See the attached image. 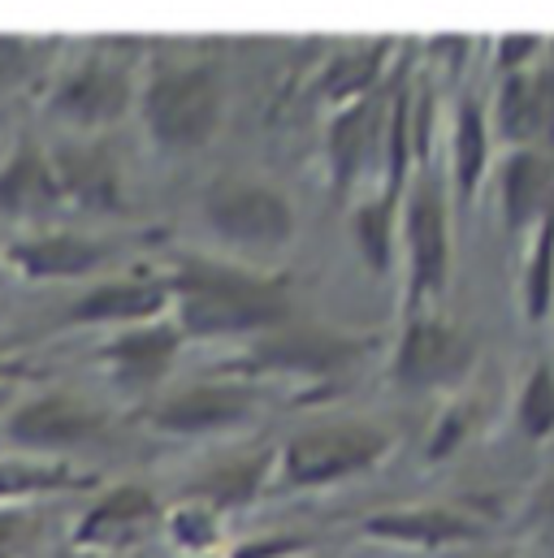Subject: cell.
Returning <instances> with one entry per match:
<instances>
[{"label": "cell", "instance_id": "cell-18", "mask_svg": "<svg viewBox=\"0 0 554 558\" xmlns=\"http://www.w3.org/2000/svg\"><path fill=\"white\" fill-rule=\"evenodd\" d=\"M178 347H182V333L173 325H143V329H127L122 338L105 342L100 360L113 368L122 386H152L156 377H165Z\"/></svg>", "mask_w": 554, "mask_h": 558}, {"label": "cell", "instance_id": "cell-23", "mask_svg": "<svg viewBox=\"0 0 554 558\" xmlns=\"http://www.w3.org/2000/svg\"><path fill=\"white\" fill-rule=\"evenodd\" d=\"M395 195H377V199H364L360 208H356V243H360V252H364V260L377 269V274H386L390 269V260H395Z\"/></svg>", "mask_w": 554, "mask_h": 558}, {"label": "cell", "instance_id": "cell-31", "mask_svg": "<svg viewBox=\"0 0 554 558\" xmlns=\"http://www.w3.org/2000/svg\"><path fill=\"white\" fill-rule=\"evenodd\" d=\"M303 542H294V537H286V542H265V546H248V550H239L234 558H277V555H290V550H299Z\"/></svg>", "mask_w": 554, "mask_h": 558}, {"label": "cell", "instance_id": "cell-5", "mask_svg": "<svg viewBox=\"0 0 554 558\" xmlns=\"http://www.w3.org/2000/svg\"><path fill=\"white\" fill-rule=\"evenodd\" d=\"M369 351V338L325 325H277L261 333V342L248 351L243 368L256 373H294V377H329L351 368Z\"/></svg>", "mask_w": 554, "mask_h": 558}, {"label": "cell", "instance_id": "cell-17", "mask_svg": "<svg viewBox=\"0 0 554 558\" xmlns=\"http://www.w3.org/2000/svg\"><path fill=\"white\" fill-rule=\"evenodd\" d=\"M61 204V186L52 173V160L39 147H17L4 165H0V213L4 217H48Z\"/></svg>", "mask_w": 554, "mask_h": 558}, {"label": "cell", "instance_id": "cell-2", "mask_svg": "<svg viewBox=\"0 0 554 558\" xmlns=\"http://www.w3.org/2000/svg\"><path fill=\"white\" fill-rule=\"evenodd\" d=\"M138 113L147 135L169 151H191L217 135L226 113V83L217 65H169L160 70L143 96Z\"/></svg>", "mask_w": 554, "mask_h": 558}, {"label": "cell", "instance_id": "cell-25", "mask_svg": "<svg viewBox=\"0 0 554 558\" xmlns=\"http://www.w3.org/2000/svg\"><path fill=\"white\" fill-rule=\"evenodd\" d=\"M516 420H520L525 437H533V441H542V437L554 433V368L551 364H542V368H533V373L525 377L520 403H516Z\"/></svg>", "mask_w": 554, "mask_h": 558}, {"label": "cell", "instance_id": "cell-13", "mask_svg": "<svg viewBox=\"0 0 554 558\" xmlns=\"http://www.w3.org/2000/svg\"><path fill=\"white\" fill-rule=\"evenodd\" d=\"M382 140H386V100L377 92L338 109L329 126V169L338 191H347L364 173V165L382 151Z\"/></svg>", "mask_w": 554, "mask_h": 558}, {"label": "cell", "instance_id": "cell-26", "mask_svg": "<svg viewBox=\"0 0 554 558\" xmlns=\"http://www.w3.org/2000/svg\"><path fill=\"white\" fill-rule=\"evenodd\" d=\"M261 476H265V463H256V459H248V463H221L217 472H208V476L200 481V494H204L208 502L234 507V502H248V498L256 494Z\"/></svg>", "mask_w": 554, "mask_h": 558}, {"label": "cell", "instance_id": "cell-11", "mask_svg": "<svg viewBox=\"0 0 554 558\" xmlns=\"http://www.w3.org/2000/svg\"><path fill=\"white\" fill-rule=\"evenodd\" d=\"M498 199H503V221L511 234L538 230L542 217L554 208V160L542 147H516L503 165V182H498Z\"/></svg>", "mask_w": 554, "mask_h": 558}, {"label": "cell", "instance_id": "cell-29", "mask_svg": "<svg viewBox=\"0 0 554 558\" xmlns=\"http://www.w3.org/2000/svg\"><path fill=\"white\" fill-rule=\"evenodd\" d=\"M468 428H472V412L468 408H455V412H446L442 424H437V437L429 441V459H442V454H450L463 437H468Z\"/></svg>", "mask_w": 554, "mask_h": 558}, {"label": "cell", "instance_id": "cell-30", "mask_svg": "<svg viewBox=\"0 0 554 558\" xmlns=\"http://www.w3.org/2000/svg\"><path fill=\"white\" fill-rule=\"evenodd\" d=\"M538 48H542L538 35H507V39H498V65L507 74H516V70H525V61L538 57Z\"/></svg>", "mask_w": 554, "mask_h": 558}, {"label": "cell", "instance_id": "cell-12", "mask_svg": "<svg viewBox=\"0 0 554 558\" xmlns=\"http://www.w3.org/2000/svg\"><path fill=\"white\" fill-rule=\"evenodd\" d=\"M160 524V507L147 489L122 485L113 494H105L79 524L74 542L79 546H96V550H118V546H135L143 537H152V529Z\"/></svg>", "mask_w": 554, "mask_h": 558}, {"label": "cell", "instance_id": "cell-22", "mask_svg": "<svg viewBox=\"0 0 554 558\" xmlns=\"http://www.w3.org/2000/svg\"><path fill=\"white\" fill-rule=\"evenodd\" d=\"M490 165V126L477 100H463L455 113V135H450V169H455V186L459 195H472L481 173Z\"/></svg>", "mask_w": 554, "mask_h": 558}, {"label": "cell", "instance_id": "cell-16", "mask_svg": "<svg viewBox=\"0 0 554 558\" xmlns=\"http://www.w3.org/2000/svg\"><path fill=\"white\" fill-rule=\"evenodd\" d=\"M105 256H109V247L100 239H87L74 230L31 234V239H17L9 247V260L31 278H83V274L100 269Z\"/></svg>", "mask_w": 554, "mask_h": 558}, {"label": "cell", "instance_id": "cell-20", "mask_svg": "<svg viewBox=\"0 0 554 558\" xmlns=\"http://www.w3.org/2000/svg\"><path fill=\"white\" fill-rule=\"evenodd\" d=\"M386 39L369 44V48H356V52H338L329 61V70L321 74V96L334 100V105H356L364 96L377 92L382 83V70H386Z\"/></svg>", "mask_w": 554, "mask_h": 558}, {"label": "cell", "instance_id": "cell-10", "mask_svg": "<svg viewBox=\"0 0 554 558\" xmlns=\"http://www.w3.org/2000/svg\"><path fill=\"white\" fill-rule=\"evenodd\" d=\"M4 428H9V441H17V446L57 450V446H74V441L96 437L105 428V416L96 408H87L83 399L65 395V390H52V395H39V399L22 403Z\"/></svg>", "mask_w": 554, "mask_h": 558}, {"label": "cell", "instance_id": "cell-24", "mask_svg": "<svg viewBox=\"0 0 554 558\" xmlns=\"http://www.w3.org/2000/svg\"><path fill=\"white\" fill-rule=\"evenodd\" d=\"M554 299V208L542 217V226L533 230V247H529V265H525V316L538 320L551 312Z\"/></svg>", "mask_w": 554, "mask_h": 558}, {"label": "cell", "instance_id": "cell-28", "mask_svg": "<svg viewBox=\"0 0 554 558\" xmlns=\"http://www.w3.org/2000/svg\"><path fill=\"white\" fill-rule=\"evenodd\" d=\"M169 537L186 550H208L217 542V520L204 507H182V511L169 515Z\"/></svg>", "mask_w": 554, "mask_h": 558}, {"label": "cell", "instance_id": "cell-8", "mask_svg": "<svg viewBox=\"0 0 554 558\" xmlns=\"http://www.w3.org/2000/svg\"><path fill=\"white\" fill-rule=\"evenodd\" d=\"M127 109H131V74L105 57L74 65L52 92V113H61L65 122H74L83 131L109 126Z\"/></svg>", "mask_w": 554, "mask_h": 558}, {"label": "cell", "instance_id": "cell-3", "mask_svg": "<svg viewBox=\"0 0 554 558\" xmlns=\"http://www.w3.org/2000/svg\"><path fill=\"white\" fill-rule=\"evenodd\" d=\"M390 437L377 424H325L290 437L277 454V472L294 489L329 485L356 472H369L386 459Z\"/></svg>", "mask_w": 554, "mask_h": 558}, {"label": "cell", "instance_id": "cell-1", "mask_svg": "<svg viewBox=\"0 0 554 558\" xmlns=\"http://www.w3.org/2000/svg\"><path fill=\"white\" fill-rule=\"evenodd\" d=\"M169 294L178 303L182 338H234V333H269L290 320V299L281 281L217 265L204 256H186L169 274Z\"/></svg>", "mask_w": 554, "mask_h": 558}, {"label": "cell", "instance_id": "cell-21", "mask_svg": "<svg viewBox=\"0 0 554 558\" xmlns=\"http://www.w3.org/2000/svg\"><path fill=\"white\" fill-rule=\"evenodd\" d=\"M494 122L503 131V140L516 147H533L542 143V105H538V87L529 70H516L503 78L498 87V105H494Z\"/></svg>", "mask_w": 554, "mask_h": 558}, {"label": "cell", "instance_id": "cell-7", "mask_svg": "<svg viewBox=\"0 0 554 558\" xmlns=\"http://www.w3.org/2000/svg\"><path fill=\"white\" fill-rule=\"evenodd\" d=\"M404 247H408V290L412 303L437 294L450 269V230H446V199L429 173H420L404 204Z\"/></svg>", "mask_w": 554, "mask_h": 558}, {"label": "cell", "instance_id": "cell-27", "mask_svg": "<svg viewBox=\"0 0 554 558\" xmlns=\"http://www.w3.org/2000/svg\"><path fill=\"white\" fill-rule=\"evenodd\" d=\"M79 485L70 468H39V463H0V498L9 494H44V489H65Z\"/></svg>", "mask_w": 554, "mask_h": 558}, {"label": "cell", "instance_id": "cell-32", "mask_svg": "<svg viewBox=\"0 0 554 558\" xmlns=\"http://www.w3.org/2000/svg\"><path fill=\"white\" fill-rule=\"evenodd\" d=\"M4 377H26V368L13 364V360H0V381H4Z\"/></svg>", "mask_w": 554, "mask_h": 558}, {"label": "cell", "instance_id": "cell-6", "mask_svg": "<svg viewBox=\"0 0 554 558\" xmlns=\"http://www.w3.org/2000/svg\"><path fill=\"white\" fill-rule=\"evenodd\" d=\"M477 364V342L459 325L442 316H412L399 351H395V381L408 390H446L459 386Z\"/></svg>", "mask_w": 554, "mask_h": 558}, {"label": "cell", "instance_id": "cell-4", "mask_svg": "<svg viewBox=\"0 0 554 558\" xmlns=\"http://www.w3.org/2000/svg\"><path fill=\"white\" fill-rule=\"evenodd\" d=\"M204 221L234 247L277 252L294 239V208L286 195L252 182V178H221L204 195Z\"/></svg>", "mask_w": 554, "mask_h": 558}, {"label": "cell", "instance_id": "cell-15", "mask_svg": "<svg viewBox=\"0 0 554 558\" xmlns=\"http://www.w3.org/2000/svg\"><path fill=\"white\" fill-rule=\"evenodd\" d=\"M169 307V286L165 281H100L87 294L70 303V320L87 325H147Z\"/></svg>", "mask_w": 554, "mask_h": 558}, {"label": "cell", "instance_id": "cell-14", "mask_svg": "<svg viewBox=\"0 0 554 558\" xmlns=\"http://www.w3.org/2000/svg\"><path fill=\"white\" fill-rule=\"evenodd\" d=\"M48 160H52L61 199H74L79 208H92V213H109V208L122 204V178H118V165L105 147L65 143Z\"/></svg>", "mask_w": 554, "mask_h": 558}, {"label": "cell", "instance_id": "cell-19", "mask_svg": "<svg viewBox=\"0 0 554 558\" xmlns=\"http://www.w3.org/2000/svg\"><path fill=\"white\" fill-rule=\"evenodd\" d=\"M369 533L399 546H459V542H472L481 529L455 507H408V511L373 515Z\"/></svg>", "mask_w": 554, "mask_h": 558}, {"label": "cell", "instance_id": "cell-9", "mask_svg": "<svg viewBox=\"0 0 554 558\" xmlns=\"http://www.w3.org/2000/svg\"><path fill=\"white\" fill-rule=\"evenodd\" d=\"M256 412V390L252 386H234V381H204L191 390H178L173 399H165L160 408H152L147 420L165 433H217V428H234Z\"/></svg>", "mask_w": 554, "mask_h": 558}]
</instances>
